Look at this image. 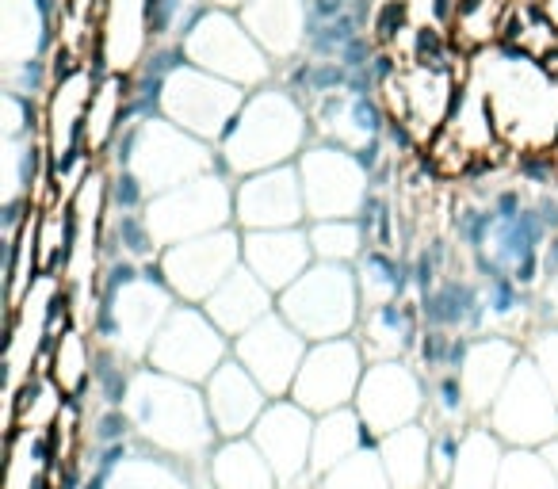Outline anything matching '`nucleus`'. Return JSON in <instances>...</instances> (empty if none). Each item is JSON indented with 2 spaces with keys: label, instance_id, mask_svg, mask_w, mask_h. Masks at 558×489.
Segmentation results:
<instances>
[{
  "label": "nucleus",
  "instance_id": "32",
  "mask_svg": "<svg viewBox=\"0 0 558 489\" xmlns=\"http://www.w3.org/2000/svg\"><path fill=\"white\" fill-rule=\"evenodd\" d=\"M516 176L524 184L539 188V192H547L558 180V153L555 149H520L516 153Z\"/></svg>",
  "mask_w": 558,
  "mask_h": 489
},
{
  "label": "nucleus",
  "instance_id": "36",
  "mask_svg": "<svg viewBox=\"0 0 558 489\" xmlns=\"http://www.w3.org/2000/svg\"><path fill=\"white\" fill-rule=\"evenodd\" d=\"M532 207L539 211V218H543V226H547L551 234H558V192H539Z\"/></svg>",
  "mask_w": 558,
  "mask_h": 489
},
{
  "label": "nucleus",
  "instance_id": "18",
  "mask_svg": "<svg viewBox=\"0 0 558 489\" xmlns=\"http://www.w3.org/2000/svg\"><path fill=\"white\" fill-rule=\"evenodd\" d=\"M383 467L390 489H429L432 486V428L406 425L383 436Z\"/></svg>",
  "mask_w": 558,
  "mask_h": 489
},
{
  "label": "nucleus",
  "instance_id": "21",
  "mask_svg": "<svg viewBox=\"0 0 558 489\" xmlns=\"http://www.w3.org/2000/svg\"><path fill=\"white\" fill-rule=\"evenodd\" d=\"M92 348L96 344H88V337L77 325L62 329L58 341L50 344L54 360H50L46 375L62 386L65 398H85L88 390H92Z\"/></svg>",
  "mask_w": 558,
  "mask_h": 489
},
{
  "label": "nucleus",
  "instance_id": "5",
  "mask_svg": "<svg viewBox=\"0 0 558 489\" xmlns=\"http://www.w3.org/2000/svg\"><path fill=\"white\" fill-rule=\"evenodd\" d=\"M494 421V432L501 440L513 444H543L547 436H558V402L551 394L547 375L539 371L532 360H524L513 367L505 390L497 394V402L486 413Z\"/></svg>",
  "mask_w": 558,
  "mask_h": 489
},
{
  "label": "nucleus",
  "instance_id": "26",
  "mask_svg": "<svg viewBox=\"0 0 558 489\" xmlns=\"http://www.w3.org/2000/svg\"><path fill=\"white\" fill-rule=\"evenodd\" d=\"M429 394H432L429 409L440 425H463V421L474 413L471 398H467V386H463V375H455V371L432 375Z\"/></svg>",
  "mask_w": 558,
  "mask_h": 489
},
{
  "label": "nucleus",
  "instance_id": "28",
  "mask_svg": "<svg viewBox=\"0 0 558 489\" xmlns=\"http://www.w3.org/2000/svg\"><path fill=\"white\" fill-rule=\"evenodd\" d=\"M451 226H455V237H459V245H463L467 253H482V249L490 245L494 226H497L494 203H459Z\"/></svg>",
  "mask_w": 558,
  "mask_h": 489
},
{
  "label": "nucleus",
  "instance_id": "4",
  "mask_svg": "<svg viewBox=\"0 0 558 489\" xmlns=\"http://www.w3.org/2000/svg\"><path fill=\"white\" fill-rule=\"evenodd\" d=\"M360 383H364V344L352 337H333L306 348L291 398L310 413H333L352 402V394H360Z\"/></svg>",
  "mask_w": 558,
  "mask_h": 489
},
{
  "label": "nucleus",
  "instance_id": "34",
  "mask_svg": "<svg viewBox=\"0 0 558 489\" xmlns=\"http://www.w3.org/2000/svg\"><path fill=\"white\" fill-rule=\"evenodd\" d=\"M375 43L383 46H394L398 43V35L409 31V0H383L379 8H375Z\"/></svg>",
  "mask_w": 558,
  "mask_h": 489
},
{
  "label": "nucleus",
  "instance_id": "37",
  "mask_svg": "<svg viewBox=\"0 0 558 489\" xmlns=\"http://www.w3.org/2000/svg\"><path fill=\"white\" fill-rule=\"evenodd\" d=\"M536 314L543 321H555L558 318V276L547 279V287H543V298H539Z\"/></svg>",
  "mask_w": 558,
  "mask_h": 489
},
{
  "label": "nucleus",
  "instance_id": "27",
  "mask_svg": "<svg viewBox=\"0 0 558 489\" xmlns=\"http://www.w3.org/2000/svg\"><path fill=\"white\" fill-rule=\"evenodd\" d=\"M367 478H387V467H383V455H375L371 447H360L337 467L325 470L322 489H367Z\"/></svg>",
  "mask_w": 558,
  "mask_h": 489
},
{
  "label": "nucleus",
  "instance_id": "30",
  "mask_svg": "<svg viewBox=\"0 0 558 489\" xmlns=\"http://www.w3.org/2000/svg\"><path fill=\"white\" fill-rule=\"evenodd\" d=\"M463 436H467V428L459 425L432 428V489H448L459 451H463Z\"/></svg>",
  "mask_w": 558,
  "mask_h": 489
},
{
  "label": "nucleus",
  "instance_id": "22",
  "mask_svg": "<svg viewBox=\"0 0 558 489\" xmlns=\"http://www.w3.org/2000/svg\"><path fill=\"white\" fill-rule=\"evenodd\" d=\"M497 455H501L497 432H490V428L482 425L467 428L463 451H459V463H455L448 489H494Z\"/></svg>",
  "mask_w": 558,
  "mask_h": 489
},
{
  "label": "nucleus",
  "instance_id": "19",
  "mask_svg": "<svg viewBox=\"0 0 558 489\" xmlns=\"http://www.w3.org/2000/svg\"><path fill=\"white\" fill-rule=\"evenodd\" d=\"M211 478L218 489H276L279 478L257 440H222L211 451Z\"/></svg>",
  "mask_w": 558,
  "mask_h": 489
},
{
  "label": "nucleus",
  "instance_id": "35",
  "mask_svg": "<svg viewBox=\"0 0 558 489\" xmlns=\"http://www.w3.org/2000/svg\"><path fill=\"white\" fill-rule=\"evenodd\" d=\"M413 123L409 119H398V115H390L387 119V130H383V142H387L390 149H398V153H413V146H417V138H413Z\"/></svg>",
  "mask_w": 558,
  "mask_h": 489
},
{
  "label": "nucleus",
  "instance_id": "16",
  "mask_svg": "<svg viewBox=\"0 0 558 489\" xmlns=\"http://www.w3.org/2000/svg\"><path fill=\"white\" fill-rule=\"evenodd\" d=\"M520 348L509 341V333H490V337H474L471 356L463 363V386H467V398H471L474 413H490V405L497 402V394L505 390L513 367L520 360Z\"/></svg>",
  "mask_w": 558,
  "mask_h": 489
},
{
  "label": "nucleus",
  "instance_id": "10",
  "mask_svg": "<svg viewBox=\"0 0 558 489\" xmlns=\"http://www.w3.org/2000/svg\"><path fill=\"white\" fill-rule=\"evenodd\" d=\"M421 375L402 360H379L364 371V383H360V417L367 428H375L379 436H390L398 428L413 425V417L421 413Z\"/></svg>",
  "mask_w": 558,
  "mask_h": 489
},
{
  "label": "nucleus",
  "instance_id": "24",
  "mask_svg": "<svg viewBox=\"0 0 558 489\" xmlns=\"http://www.w3.org/2000/svg\"><path fill=\"white\" fill-rule=\"evenodd\" d=\"M134 367L130 356L115 344H96L92 348V390L104 405H127L134 390Z\"/></svg>",
  "mask_w": 558,
  "mask_h": 489
},
{
  "label": "nucleus",
  "instance_id": "38",
  "mask_svg": "<svg viewBox=\"0 0 558 489\" xmlns=\"http://www.w3.org/2000/svg\"><path fill=\"white\" fill-rule=\"evenodd\" d=\"M558 276V234H551V241L543 245V279Z\"/></svg>",
  "mask_w": 558,
  "mask_h": 489
},
{
  "label": "nucleus",
  "instance_id": "6",
  "mask_svg": "<svg viewBox=\"0 0 558 489\" xmlns=\"http://www.w3.org/2000/svg\"><path fill=\"white\" fill-rule=\"evenodd\" d=\"M161 264H165L172 295L188 302H207L241 264V237L222 226L215 234L176 241V245H165Z\"/></svg>",
  "mask_w": 558,
  "mask_h": 489
},
{
  "label": "nucleus",
  "instance_id": "9",
  "mask_svg": "<svg viewBox=\"0 0 558 489\" xmlns=\"http://www.w3.org/2000/svg\"><path fill=\"white\" fill-rule=\"evenodd\" d=\"M241 92L237 88H222L207 77H199L192 69H180L165 88V100H161V115L176 123L180 130L195 134L199 142L207 138H222L230 123L241 111Z\"/></svg>",
  "mask_w": 558,
  "mask_h": 489
},
{
  "label": "nucleus",
  "instance_id": "7",
  "mask_svg": "<svg viewBox=\"0 0 558 489\" xmlns=\"http://www.w3.org/2000/svg\"><path fill=\"white\" fill-rule=\"evenodd\" d=\"M253 440L264 451V459L272 463L283 489H299L302 482L314 478V467H310V459H314V417L295 398L291 402L276 398V405H268L260 413L257 428H253Z\"/></svg>",
  "mask_w": 558,
  "mask_h": 489
},
{
  "label": "nucleus",
  "instance_id": "31",
  "mask_svg": "<svg viewBox=\"0 0 558 489\" xmlns=\"http://www.w3.org/2000/svg\"><path fill=\"white\" fill-rule=\"evenodd\" d=\"M130 436H138L134 432V417H130L127 405H100V413L92 417V425H88V440L92 447H108V444H123Z\"/></svg>",
  "mask_w": 558,
  "mask_h": 489
},
{
  "label": "nucleus",
  "instance_id": "11",
  "mask_svg": "<svg viewBox=\"0 0 558 489\" xmlns=\"http://www.w3.org/2000/svg\"><path fill=\"white\" fill-rule=\"evenodd\" d=\"M234 214L245 230H287L306 214L299 172L291 165L249 172L234 188Z\"/></svg>",
  "mask_w": 558,
  "mask_h": 489
},
{
  "label": "nucleus",
  "instance_id": "23",
  "mask_svg": "<svg viewBox=\"0 0 558 489\" xmlns=\"http://www.w3.org/2000/svg\"><path fill=\"white\" fill-rule=\"evenodd\" d=\"M100 253H123L138 264L157 260L161 253V241L153 234L150 218L138 214H108L104 226H100Z\"/></svg>",
  "mask_w": 558,
  "mask_h": 489
},
{
  "label": "nucleus",
  "instance_id": "13",
  "mask_svg": "<svg viewBox=\"0 0 558 489\" xmlns=\"http://www.w3.org/2000/svg\"><path fill=\"white\" fill-rule=\"evenodd\" d=\"M264 386L245 371V363H222L215 375L207 379V409L222 440H237L253 432L260 421L264 405Z\"/></svg>",
  "mask_w": 558,
  "mask_h": 489
},
{
  "label": "nucleus",
  "instance_id": "20",
  "mask_svg": "<svg viewBox=\"0 0 558 489\" xmlns=\"http://www.w3.org/2000/svg\"><path fill=\"white\" fill-rule=\"evenodd\" d=\"M356 283H360L364 306H379V302L406 298L409 291H413L409 260H394L390 249L371 245V249H364V256L356 260Z\"/></svg>",
  "mask_w": 558,
  "mask_h": 489
},
{
  "label": "nucleus",
  "instance_id": "2",
  "mask_svg": "<svg viewBox=\"0 0 558 489\" xmlns=\"http://www.w3.org/2000/svg\"><path fill=\"white\" fill-rule=\"evenodd\" d=\"M287 306H302L287 321L299 329L306 341H333V337H348L352 325H360V283L348 264L337 260H322L318 268H306L287 291H279V310Z\"/></svg>",
  "mask_w": 558,
  "mask_h": 489
},
{
  "label": "nucleus",
  "instance_id": "15",
  "mask_svg": "<svg viewBox=\"0 0 558 489\" xmlns=\"http://www.w3.org/2000/svg\"><path fill=\"white\" fill-rule=\"evenodd\" d=\"M272 287L257 279L245 264H237L230 279L218 287L215 295L203 302V310L215 318V325L226 337H241L245 329H253L260 318L272 314Z\"/></svg>",
  "mask_w": 558,
  "mask_h": 489
},
{
  "label": "nucleus",
  "instance_id": "1",
  "mask_svg": "<svg viewBox=\"0 0 558 489\" xmlns=\"http://www.w3.org/2000/svg\"><path fill=\"white\" fill-rule=\"evenodd\" d=\"M130 417L134 432L150 447L165 451L169 459L180 455H211L215 451V421L207 402H199L192 386L157 367H142L130 390Z\"/></svg>",
  "mask_w": 558,
  "mask_h": 489
},
{
  "label": "nucleus",
  "instance_id": "14",
  "mask_svg": "<svg viewBox=\"0 0 558 489\" xmlns=\"http://www.w3.org/2000/svg\"><path fill=\"white\" fill-rule=\"evenodd\" d=\"M417 306H421L425 329H448V333L482 337V329L490 325V314H486V287H478V283L467 276L440 279Z\"/></svg>",
  "mask_w": 558,
  "mask_h": 489
},
{
  "label": "nucleus",
  "instance_id": "33",
  "mask_svg": "<svg viewBox=\"0 0 558 489\" xmlns=\"http://www.w3.org/2000/svg\"><path fill=\"white\" fill-rule=\"evenodd\" d=\"M413 62L429 69V73H440L448 65V39L440 35L436 23H425V27L413 31Z\"/></svg>",
  "mask_w": 558,
  "mask_h": 489
},
{
  "label": "nucleus",
  "instance_id": "8",
  "mask_svg": "<svg viewBox=\"0 0 558 489\" xmlns=\"http://www.w3.org/2000/svg\"><path fill=\"white\" fill-rule=\"evenodd\" d=\"M234 352L237 363H245V371L268 394L279 398L299 379V367L306 360V337L283 314H268V318H260L253 329H245L237 337Z\"/></svg>",
  "mask_w": 558,
  "mask_h": 489
},
{
  "label": "nucleus",
  "instance_id": "12",
  "mask_svg": "<svg viewBox=\"0 0 558 489\" xmlns=\"http://www.w3.org/2000/svg\"><path fill=\"white\" fill-rule=\"evenodd\" d=\"M310 234L299 226L287 230H249L241 237V264L264 279L272 291H287L310 268Z\"/></svg>",
  "mask_w": 558,
  "mask_h": 489
},
{
  "label": "nucleus",
  "instance_id": "17",
  "mask_svg": "<svg viewBox=\"0 0 558 489\" xmlns=\"http://www.w3.org/2000/svg\"><path fill=\"white\" fill-rule=\"evenodd\" d=\"M421 306H413L406 298H394V302H379V306H367V314L360 318L364 325V348L367 356H383V360H402L409 352H417L421 341Z\"/></svg>",
  "mask_w": 558,
  "mask_h": 489
},
{
  "label": "nucleus",
  "instance_id": "25",
  "mask_svg": "<svg viewBox=\"0 0 558 489\" xmlns=\"http://www.w3.org/2000/svg\"><path fill=\"white\" fill-rule=\"evenodd\" d=\"M306 234H310V249H314V256L337 260V264L360 260L364 249H371L356 218H318Z\"/></svg>",
  "mask_w": 558,
  "mask_h": 489
},
{
  "label": "nucleus",
  "instance_id": "3",
  "mask_svg": "<svg viewBox=\"0 0 558 489\" xmlns=\"http://www.w3.org/2000/svg\"><path fill=\"white\" fill-rule=\"evenodd\" d=\"M226 333L215 325V318L203 310V306H172V314L165 318L161 333L153 337L146 360L176 379H188V383H203L211 379L222 356H226Z\"/></svg>",
  "mask_w": 558,
  "mask_h": 489
},
{
  "label": "nucleus",
  "instance_id": "29",
  "mask_svg": "<svg viewBox=\"0 0 558 489\" xmlns=\"http://www.w3.org/2000/svg\"><path fill=\"white\" fill-rule=\"evenodd\" d=\"M153 188L138 169H111L108 172V214H138L153 199Z\"/></svg>",
  "mask_w": 558,
  "mask_h": 489
}]
</instances>
